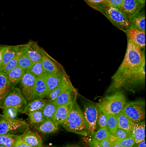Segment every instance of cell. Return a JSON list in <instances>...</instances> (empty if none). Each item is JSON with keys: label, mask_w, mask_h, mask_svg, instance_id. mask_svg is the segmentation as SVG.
Segmentation results:
<instances>
[{"label": "cell", "mask_w": 146, "mask_h": 147, "mask_svg": "<svg viewBox=\"0 0 146 147\" xmlns=\"http://www.w3.org/2000/svg\"><path fill=\"white\" fill-rule=\"evenodd\" d=\"M145 59H146L145 51L127 41V50L125 57L118 70L112 77L111 83L108 89L135 71L141 66Z\"/></svg>", "instance_id": "6da1fadb"}, {"label": "cell", "mask_w": 146, "mask_h": 147, "mask_svg": "<svg viewBox=\"0 0 146 147\" xmlns=\"http://www.w3.org/2000/svg\"><path fill=\"white\" fill-rule=\"evenodd\" d=\"M61 125L67 131L72 133L84 136L89 135L87 124L83 112L76 101L74 102L67 119Z\"/></svg>", "instance_id": "7a4b0ae2"}, {"label": "cell", "mask_w": 146, "mask_h": 147, "mask_svg": "<svg viewBox=\"0 0 146 147\" xmlns=\"http://www.w3.org/2000/svg\"><path fill=\"white\" fill-rule=\"evenodd\" d=\"M126 104L125 94L119 90L106 96L96 105L98 108L107 116H118L123 112Z\"/></svg>", "instance_id": "3957f363"}, {"label": "cell", "mask_w": 146, "mask_h": 147, "mask_svg": "<svg viewBox=\"0 0 146 147\" xmlns=\"http://www.w3.org/2000/svg\"><path fill=\"white\" fill-rule=\"evenodd\" d=\"M103 14L115 27L126 33L130 28V20L119 9L105 5L97 10Z\"/></svg>", "instance_id": "277c9868"}, {"label": "cell", "mask_w": 146, "mask_h": 147, "mask_svg": "<svg viewBox=\"0 0 146 147\" xmlns=\"http://www.w3.org/2000/svg\"><path fill=\"white\" fill-rule=\"evenodd\" d=\"M146 59H145L141 66L133 73L126 76L114 86L109 88L108 91L115 92L123 88H130L137 86L145 83L146 78Z\"/></svg>", "instance_id": "5b68a950"}, {"label": "cell", "mask_w": 146, "mask_h": 147, "mask_svg": "<svg viewBox=\"0 0 146 147\" xmlns=\"http://www.w3.org/2000/svg\"><path fill=\"white\" fill-rule=\"evenodd\" d=\"M27 101L22 95L19 88H11L0 102V107L3 109L13 108L17 112H23Z\"/></svg>", "instance_id": "8992f818"}, {"label": "cell", "mask_w": 146, "mask_h": 147, "mask_svg": "<svg viewBox=\"0 0 146 147\" xmlns=\"http://www.w3.org/2000/svg\"><path fill=\"white\" fill-rule=\"evenodd\" d=\"M123 112L133 122L139 123L145 121L146 116L145 101L138 99L127 102Z\"/></svg>", "instance_id": "52a82bcc"}, {"label": "cell", "mask_w": 146, "mask_h": 147, "mask_svg": "<svg viewBox=\"0 0 146 147\" xmlns=\"http://www.w3.org/2000/svg\"><path fill=\"white\" fill-rule=\"evenodd\" d=\"M27 126L28 124L25 121L0 115V135L18 132L25 129Z\"/></svg>", "instance_id": "ba28073f"}, {"label": "cell", "mask_w": 146, "mask_h": 147, "mask_svg": "<svg viewBox=\"0 0 146 147\" xmlns=\"http://www.w3.org/2000/svg\"><path fill=\"white\" fill-rule=\"evenodd\" d=\"M35 78V77L27 71L23 74L19 82L21 87L19 89L27 102L33 100Z\"/></svg>", "instance_id": "9c48e42d"}, {"label": "cell", "mask_w": 146, "mask_h": 147, "mask_svg": "<svg viewBox=\"0 0 146 147\" xmlns=\"http://www.w3.org/2000/svg\"><path fill=\"white\" fill-rule=\"evenodd\" d=\"M83 116L88 127L89 134H92L96 129L98 117V107L97 105L90 104L84 107Z\"/></svg>", "instance_id": "30bf717a"}, {"label": "cell", "mask_w": 146, "mask_h": 147, "mask_svg": "<svg viewBox=\"0 0 146 147\" xmlns=\"http://www.w3.org/2000/svg\"><path fill=\"white\" fill-rule=\"evenodd\" d=\"M41 62L46 74H59L65 73L62 65L49 56L45 50L43 51Z\"/></svg>", "instance_id": "8fae6325"}, {"label": "cell", "mask_w": 146, "mask_h": 147, "mask_svg": "<svg viewBox=\"0 0 146 147\" xmlns=\"http://www.w3.org/2000/svg\"><path fill=\"white\" fill-rule=\"evenodd\" d=\"M127 41L133 44L142 51H145L146 32L131 27L126 33Z\"/></svg>", "instance_id": "7c38bea8"}, {"label": "cell", "mask_w": 146, "mask_h": 147, "mask_svg": "<svg viewBox=\"0 0 146 147\" xmlns=\"http://www.w3.org/2000/svg\"><path fill=\"white\" fill-rule=\"evenodd\" d=\"M145 6L141 0H123L121 10L130 20Z\"/></svg>", "instance_id": "4fadbf2b"}, {"label": "cell", "mask_w": 146, "mask_h": 147, "mask_svg": "<svg viewBox=\"0 0 146 147\" xmlns=\"http://www.w3.org/2000/svg\"><path fill=\"white\" fill-rule=\"evenodd\" d=\"M78 92L72 84L69 85L53 102L57 107L67 105L76 101Z\"/></svg>", "instance_id": "5bb4252c"}, {"label": "cell", "mask_w": 146, "mask_h": 147, "mask_svg": "<svg viewBox=\"0 0 146 147\" xmlns=\"http://www.w3.org/2000/svg\"><path fill=\"white\" fill-rule=\"evenodd\" d=\"M25 51L33 63L41 61L44 49L39 47L37 42L30 41L26 44H24Z\"/></svg>", "instance_id": "9a60e30c"}, {"label": "cell", "mask_w": 146, "mask_h": 147, "mask_svg": "<svg viewBox=\"0 0 146 147\" xmlns=\"http://www.w3.org/2000/svg\"><path fill=\"white\" fill-rule=\"evenodd\" d=\"M22 47V45H5L2 55V65L1 69L15 57Z\"/></svg>", "instance_id": "2e32d148"}, {"label": "cell", "mask_w": 146, "mask_h": 147, "mask_svg": "<svg viewBox=\"0 0 146 147\" xmlns=\"http://www.w3.org/2000/svg\"><path fill=\"white\" fill-rule=\"evenodd\" d=\"M66 73L59 74H45L44 79L47 88V95L48 96L62 81Z\"/></svg>", "instance_id": "e0dca14e"}, {"label": "cell", "mask_w": 146, "mask_h": 147, "mask_svg": "<svg viewBox=\"0 0 146 147\" xmlns=\"http://www.w3.org/2000/svg\"><path fill=\"white\" fill-rule=\"evenodd\" d=\"M47 95V88L44 77H37L35 78L33 100L34 99H46Z\"/></svg>", "instance_id": "ac0fdd59"}, {"label": "cell", "mask_w": 146, "mask_h": 147, "mask_svg": "<svg viewBox=\"0 0 146 147\" xmlns=\"http://www.w3.org/2000/svg\"><path fill=\"white\" fill-rule=\"evenodd\" d=\"M145 121L139 123L132 121L131 135L134 138L136 144L145 140Z\"/></svg>", "instance_id": "d6986e66"}, {"label": "cell", "mask_w": 146, "mask_h": 147, "mask_svg": "<svg viewBox=\"0 0 146 147\" xmlns=\"http://www.w3.org/2000/svg\"><path fill=\"white\" fill-rule=\"evenodd\" d=\"M73 103L57 107L53 121L58 125H61L67 119L72 108Z\"/></svg>", "instance_id": "ffe728a7"}, {"label": "cell", "mask_w": 146, "mask_h": 147, "mask_svg": "<svg viewBox=\"0 0 146 147\" xmlns=\"http://www.w3.org/2000/svg\"><path fill=\"white\" fill-rule=\"evenodd\" d=\"M21 136L26 143L31 147H42V140L41 136L31 131H26Z\"/></svg>", "instance_id": "44dd1931"}, {"label": "cell", "mask_w": 146, "mask_h": 147, "mask_svg": "<svg viewBox=\"0 0 146 147\" xmlns=\"http://www.w3.org/2000/svg\"><path fill=\"white\" fill-rule=\"evenodd\" d=\"M59 125L52 120H45L42 123L35 125V128L41 133L50 134L57 132L59 130Z\"/></svg>", "instance_id": "7402d4cb"}, {"label": "cell", "mask_w": 146, "mask_h": 147, "mask_svg": "<svg viewBox=\"0 0 146 147\" xmlns=\"http://www.w3.org/2000/svg\"><path fill=\"white\" fill-rule=\"evenodd\" d=\"M70 84H72L70 80L68 75L66 74L61 83L49 94L46 98L48 102H53L57 98V97L62 92V91L65 90Z\"/></svg>", "instance_id": "603a6c76"}, {"label": "cell", "mask_w": 146, "mask_h": 147, "mask_svg": "<svg viewBox=\"0 0 146 147\" xmlns=\"http://www.w3.org/2000/svg\"><path fill=\"white\" fill-rule=\"evenodd\" d=\"M25 72L26 71L18 66L7 74H5L11 88L16 86V85L19 83Z\"/></svg>", "instance_id": "cb8c5ba5"}, {"label": "cell", "mask_w": 146, "mask_h": 147, "mask_svg": "<svg viewBox=\"0 0 146 147\" xmlns=\"http://www.w3.org/2000/svg\"><path fill=\"white\" fill-rule=\"evenodd\" d=\"M145 18V11L142 9L130 19L131 27L146 32Z\"/></svg>", "instance_id": "d4e9b609"}, {"label": "cell", "mask_w": 146, "mask_h": 147, "mask_svg": "<svg viewBox=\"0 0 146 147\" xmlns=\"http://www.w3.org/2000/svg\"><path fill=\"white\" fill-rule=\"evenodd\" d=\"M48 101L46 99H34L27 102L25 107L22 113L28 114L30 112L42 111L44 107L47 104Z\"/></svg>", "instance_id": "484cf974"}, {"label": "cell", "mask_w": 146, "mask_h": 147, "mask_svg": "<svg viewBox=\"0 0 146 147\" xmlns=\"http://www.w3.org/2000/svg\"><path fill=\"white\" fill-rule=\"evenodd\" d=\"M32 64L33 63L31 61L25 51L24 45H22V47L19 51L18 60V66L23 70L27 71L30 68Z\"/></svg>", "instance_id": "4316f807"}, {"label": "cell", "mask_w": 146, "mask_h": 147, "mask_svg": "<svg viewBox=\"0 0 146 147\" xmlns=\"http://www.w3.org/2000/svg\"><path fill=\"white\" fill-rule=\"evenodd\" d=\"M118 128L125 130L131 134L132 128V121L122 112L117 116Z\"/></svg>", "instance_id": "83f0119b"}, {"label": "cell", "mask_w": 146, "mask_h": 147, "mask_svg": "<svg viewBox=\"0 0 146 147\" xmlns=\"http://www.w3.org/2000/svg\"><path fill=\"white\" fill-rule=\"evenodd\" d=\"M11 86L6 78V74L0 72V102L6 95Z\"/></svg>", "instance_id": "f1b7e54d"}, {"label": "cell", "mask_w": 146, "mask_h": 147, "mask_svg": "<svg viewBox=\"0 0 146 147\" xmlns=\"http://www.w3.org/2000/svg\"><path fill=\"white\" fill-rule=\"evenodd\" d=\"M57 108V107L53 102H48L42 110V112L43 113L45 120H53Z\"/></svg>", "instance_id": "f546056e"}, {"label": "cell", "mask_w": 146, "mask_h": 147, "mask_svg": "<svg viewBox=\"0 0 146 147\" xmlns=\"http://www.w3.org/2000/svg\"><path fill=\"white\" fill-rule=\"evenodd\" d=\"M18 136L11 134L0 135V144L5 147H14Z\"/></svg>", "instance_id": "4dcf8cb0"}, {"label": "cell", "mask_w": 146, "mask_h": 147, "mask_svg": "<svg viewBox=\"0 0 146 147\" xmlns=\"http://www.w3.org/2000/svg\"><path fill=\"white\" fill-rule=\"evenodd\" d=\"M27 115L29 116V121L30 124L33 125L39 124L45 120L42 111L31 112L29 113Z\"/></svg>", "instance_id": "1f68e13d"}, {"label": "cell", "mask_w": 146, "mask_h": 147, "mask_svg": "<svg viewBox=\"0 0 146 147\" xmlns=\"http://www.w3.org/2000/svg\"><path fill=\"white\" fill-rule=\"evenodd\" d=\"M107 129L110 135L115 136L116 130L118 128L117 116L108 115L107 116Z\"/></svg>", "instance_id": "d6a6232c"}, {"label": "cell", "mask_w": 146, "mask_h": 147, "mask_svg": "<svg viewBox=\"0 0 146 147\" xmlns=\"http://www.w3.org/2000/svg\"><path fill=\"white\" fill-rule=\"evenodd\" d=\"M27 71L32 74L35 78L44 77L46 74L41 61L33 63Z\"/></svg>", "instance_id": "836d02e7"}, {"label": "cell", "mask_w": 146, "mask_h": 147, "mask_svg": "<svg viewBox=\"0 0 146 147\" xmlns=\"http://www.w3.org/2000/svg\"><path fill=\"white\" fill-rule=\"evenodd\" d=\"M92 134V139L98 142L103 140V139L108 138L110 135L107 128H100L96 132H94Z\"/></svg>", "instance_id": "e575fe53"}, {"label": "cell", "mask_w": 146, "mask_h": 147, "mask_svg": "<svg viewBox=\"0 0 146 147\" xmlns=\"http://www.w3.org/2000/svg\"><path fill=\"white\" fill-rule=\"evenodd\" d=\"M19 51L14 59H13L11 61H10L7 64H6L0 70V72H3L5 74H7L11 70H12V69H14L15 68H16L17 67H18V57H19Z\"/></svg>", "instance_id": "d590c367"}, {"label": "cell", "mask_w": 146, "mask_h": 147, "mask_svg": "<svg viewBox=\"0 0 146 147\" xmlns=\"http://www.w3.org/2000/svg\"><path fill=\"white\" fill-rule=\"evenodd\" d=\"M107 123V115L98 108V117L97 125L99 128H106Z\"/></svg>", "instance_id": "8d00e7d4"}, {"label": "cell", "mask_w": 146, "mask_h": 147, "mask_svg": "<svg viewBox=\"0 0 146 147\" xmlns=\"http://www.w3.org/2000/svg\"><path fill=\"white\" fill-rule=\"evenodd\" d=\"M91 8L97 10L100 7L105 5L106 0H84Z\"/></svg>", "instance_id": "74e56055"}, {"label": "cell", "mask_w": 146, "mask_h": 147, "mask_svg": "<svg viewBox=\"0 0 146 147\" xmlns=\"http://www.w3.org/2000/svg\"><path fill=\"white\" fill-rule=\"evenodd\" d=\"M118 142L122 147H133L136 144L134 138L131 135L125 139L118 140Z\"/></svg>", "instance_id": "f35d334b"}, {"label": "cell", "mask_w": 146, "mask_h": 147, "mask_svg": "<svg viewBox=\"0 0 146 147\" xmlns=\"http://www.w3.org/2000/svg\"><path fill=\"white\" fill-rule=\"evenodd\" d=\"M116 140H118V139H117L115 136L110 135V137L108 138L103 139V140L98 143L101 147H112L113 143Z\"/></svg>", "instance_id": "ab89813d"}, {"label": "cell", "mask_w": 146, "mask_h": 147, "mask_svg": "<svg viewBox=\"0 0 146 147\" xmlns=\"http://www.w3.org/2000/svg\"><path fill=\"white\" fill-rule=\"evenodd\" d=\"M130 135L131 134L130 133L127 132L125 130H123L119 128H118L115 133V136L118 140L125 139L130 136Z\"/></svg>", "instance_id": "60d3db41"}, {"label": "cell", "mask_w": 146, "mask_h": 147, "mask_svg": "<svg viewBox=\"0 0 146 147\" xmlns=\"http://www.w3.org/2000/svg\"><path fill=\"white\" fill-rule=\"evenodd\" d=\"M123 0H106V5L121 9Z\"/></svg>", "instance_id": "b9f144b4"}, {"label": "cell", "mask_w": 146, "mask_h": 147, "mask_svg": "<svg viewBox=\"0 0 146 147\" xmlns=\"http://www.w3.org/2000/svg\"><path fill=\"white\" fill-rule=\"evenodd\" d=\"M14 147H31L26 143L22 139L21 135H19L15 141Z\"/></svg>", "instance_id": "7bdbcfd3"}, {"label": "cell", "mask_w": 146, "mask_h": 147, "mask_svg": "<svg viewBox=\"0 0 146 147\" xmlns=\"http://www.w3.org/2000/svg\"><path fill=\"white\" fill-rule=\"evenodd\" d=\"M88 144L90 147H101V146L99 145L98 142L94 139H91V140H90Z\"/></svg>", "instance_id": "ee69618b"}, {"label": "cell", "mask_w": 146, "mask_h": 147, "mask_svg": "<svg viewBox=\"0 0 146 147\" xmlns=\"http://www.w3.org/2000/svg\"><path fill=\"white\" fill-rule=\"evenodd\" d=\"M5 45H0V69L1 68V65H2V55L3 51V49L5 48Z\"/></svg>", "instance_id": "f6af8a7d"}, {"label": "cell", "mask_w": 146, "mask_h": 147, "mask_svg": "<svg viewBox=\"0 0 146 147\" xmlns=\"http://www.w3.org/2000/svg\"><path fill=\"white\" fill-rule=\"evenodd\" d=\"M133 147H146V142H145V140L141 142H139L137 144H135V146Z\"/></svg>", "instance_id": "bcb514c9"}, {"label": "cell", "mask_w": 146, "mask_h": 147, "mask_svg": "<svg viewBox=\"0 0 146 147\" xmlns=\"http://www.w3.org/2000/svg\"><path fill=\"white\" fill-rule=\"evenodd\" d=\"M112 147H122V146H121V144H119V142H118V140L115 141V142L113 143Z\"/></svg>", "instance_id": "7dc6e473"}, {"label": "cell", "mask_w": 146, "mask_h": 147, "mask_svg": "<svg viewBox=\"0 0 146 147\" xmlns=\"http://www.w3.org/2000/svg\"><path fill=\"white\" fill-rule=\"evenodd\" d=\"M143 3H146V0H141Z\"/></svg>", "instance_id": "c3c4849f"}, {"label": "cell", "mask_w": 146, "mask_h": 147, "mask_svg": "<svg viewBox=\"0 0 146 147\" xmlns=\"http://www.w3.org/2000/svg\"><path fill=\"white\" fill-rule=\"evenodd\" d=\"M0 147H4V146H2V145H1V144H0Z\"/></svg>", "instance_id": "681fc988"}, {"label": "cell", "mask_w": 146, "mask_h": 147, "mask_svg": "<svg viewBox=\"0 0 146 147\" xmlns=\"http://www.w3.org/2000/svg\"></svg>", "instance_id": "f907efd6"}]
</instances>
